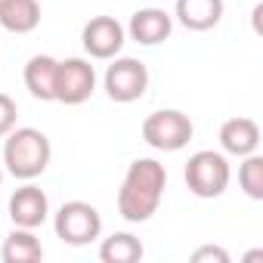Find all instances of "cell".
<instances>
[{"label": "cell", "instance_id": "cell-1", "mask_svg": "<svg viewBox=\"0 0 263 263\" xmlns=\"http://www.w3.org/2000/svg\"><path fill=\"white\" fill-rule=\"evenodd\" d=\"M167 189V167L158 158L130 161L121 189H118V214L127 223H146L158 214Z\"/></svg>", "mask_w": 263, "mask_h": 263}, {"label": "cell", "instance_id": "cell-2", "mask_svg": "<svg viewBox=\"0 0 263 263\" xmlns=\"http://www.w3.org/2000/svg\"><path fill=\"white\" fill-rule=\"evenodd\" d=\"M53 158V146L44 130L37 127H13L4 137V171L22 183L37 180Z\"/></svg>", "mask_w": 263, "mask_h": 263}, {"label": "cell", "instance_id": "cell-3", "mask_svg": "<svg viewBox=\"0 0 263 263\" xmlns=\"http://www.w3.org/2000/svg\"><path fill=\"white\" fill-rule=\"evenodd\" d=\"M140 134H143V143L155 152H180L189 146L195 124L180 108H158L143 121Z\"/></svg>", "mask_w": 263, "mask_h": 263}, {"label": "cell", "instance_id": "cell-4", "mask_svg": "<svg viewBox=\"0 0 263 263\" xmlns=\"http://www.w3.org/2000/svg\"><path fill=\"white\" fill-rule=\"evenodd\" d=\"M183 180H186V186H189V192L195 198H220L229 189L232 167H229V161H226L223 152L201 149V152L189 155Z\"/></svg>", "mask_w": 263, "mask_h": 263}, {"label": "cell", "instance_id": "cell-5", "mask_svg": "<svg viewBox=\"0 0 263 263\" xmlns=\"http://www.w3.org/2000/svg\"><path fill=\"white\" fill-rule=\"evenodd\" d=\"M108 62L111 65L102 74V87H105V93H108L111 102L127 105V102H137V99L146 96V90H149V68H146L143 59L115 56Z\"/></svg>", "mask_w": 263, "mask_h": 263}, {"label": "cell", "instance_id": "cell-6", "mask_svg": "<svg viewBox=\"0 0 263 263\" xmlns=\"http://www.w3.org/2000/svg\"><path fill=\"white\" fill-rule=\"evenodd\" d=\"M53 229L65 245L84 248L102 235V214L90 201H65L53 217Z\"/></svg>", "mask_w": 263, "mask_h": 263}, {"label": "cell", "instance_id": "cell-7", "mask_svg": "<svg viewBox=\"0 0 263 263\" xmlns=\"http://www.w3.org/2000/svg\"><path fill=\"white\" fill-rule=\"evenodd\" d=\"M96 90V68L84 56L59 59L56 68V102L62 105H81Z\"/></svg>", "mask_w": 263, "mask_h": 263}, {"label": "cell", "instance_id": "cell-8", "mask_svg": "<svg viewBox=\"0 0 263 263\" xmlns=\"http://www.w3.org/2000/svg\"><path fill=\"white\" fill-rule=\"evenodd\" d=\"M124 41H127V31L115 16H93L81 31V44H84L87 56L99 59V62H108V59L121 56Z\"/></svg>", "mask_w": 263, "mask_h": 263}, {"label": "cell", "instance_id": "cell-9", "mask_svg": "<svg viewBox=\"0 0 263 263\" xmlns=\"http://www.w3.org/2000/svg\"><path fill=\"white\" fill-rule=\"evenodd\" d=\"M47 217H50V198L31 180L10 195V220H13V226L37 229V226L47 223Z\"/></svg>", "mask_w": 263, "mask_h": 263}, {"label": "cell", "instance_id": "cell-10", "mask_svg": "<svg viewBox=\"0 0 263 263\" xmlns=\"http://www.w3.org/2000/svg\"><path fill=\"white\" fill-rule=\"evenodd\" d=\"M124 31L130 41H137L143 47H158L174 34V16L158 10V7H146V10L130 16V25Z\"/></svg>", "mask_w": 263, "mask_h": 263}, {"label": "cell", "instance_id": "cell-11", "mask_svg": "<svg viewBox=\"0 0 263 263\" xmlns=\"http://www.w3.org/2000/svg\"><path fill=\"white\" fill-rule=\"evenodd\" d=\"M220 149L223 155L245 158L260 149V124L254 118H229L220 127Z\"/></svg>", "mask_w": 263, "mask_h": 263}, {"label": "cell", "instance_id": "cell-12", "mask_svg": "<svg viewBox=\"0 0 263 263\" xmlns=\"http://www.w3.org/2000/svg\"><path fill=\"white\" fill-rule=\"evenodd\" d=\"M174 16L189 31H211L223 19V0H177Z\"/></svg>", "mask_w": 263, "mask_h": 263}, {"label": "cell", "instance_id": "cell-13", "mask_svg": "<svg viewBox=\"0 0 263 263\" xmlns=\"http://www.w3.org/2000/svg\"><path fill=\"white\" fill-rule=\"evenodd\" d=\"M56 68H59V59L41 53V56H31L25 62V87L34 99L41 102H56Z\"/></svg>", "mask_w": 263, "mask_h": 263}, {"label": "cell", "instance_id": "cell-14", "mask_svg": "<svg viewBox=\"0 0 263 263\" xmlns=\"http://www.w3.org/2000/svg\"><path fill=\"white\" fill-rule=\"evenodd\" d=\"M41 25L37 0H4L0 4V28L10 34H31Z\"/></svg>", "mask_w": 263, "mask_h": 263}, {"label": "cell", "instance_id": "cell-15", "mask_svg": "<svg viewBox=\"0 0 263 263\" xmlns=\"http://www.w3.org/2000/svg\"><path fill=\"white\" fill-rule=\"evenodd\" d=\"M0 257H4L7 263H37V260H44V245H41V238L34 235V229L16 226V229L4 238Z\"/></svg>", "mask_w": 263, "mask_h": 263}, {"label": "cell", "instance_id": "cell-16", "mask_svg": "<svg viewBox=\"0 0 263 263\" xmlns=\"http://www.w3.org/2000/svg\"><path fill=\"white\" fill-rule=\"evenodd\" d=\"M143 254H146V248L134 232H111L99 245V260H105V263H137V260H143Z\"/></svg>", "mask_w": 263, "mask_h": 263}, {"label": "cell", "instance_id": "cell-17", "mask_svg": "<svg viewBox=\"0 0 263 263\" xmlns=\"http://www.w3.org/2000/svg\"><path fill=\"white\" fill-rule=\"evenodd\" d=\"M238 189L251 201H263V155L251 152L238 164Z\"/></svg>", "mask_w": 263, "mask_h": 263}, {"label": "cell", "instance_id": "cell-18", "mask_svg": "<svg viewBox=\"0 0 263 263\" xmlns=\"http://www.w3.org/2000/svg\"><path fill=\"white\" fill-rule=\"evenodd\" d=\"M16 118H19V105H16V99L7 96V93H0V140H4L10 130L16 127Z\"/></svg>", "mask_w": 263, "mask_h": 263}, {"label": "cell", "instance_id": "cell-19", "mask_svg": "<svg viewBox=\"0 0 263 263\" xmlns=\"http://www.w3.org/2000/svg\"><path fill=\"white\" fill-rule=\"evenodd\" d=\"M208 260L211 263H229V254L217 245H201L192 251V263H208Z\"/></svg>", "mask_w": 263, "mask_h": 263}, {"label": "cell", "instance_id": "cell-20", "mask_svg": "<svg viewBox=\"0 0 263 263\" xmlns=\"http://www.w3.org/2000/svg\"><path fill=\"white\" fill-rule=\"evenodd\" d=\"M4 174H7V171H4V161H0V186H4Z\"/></svg>", "mask_w": 263, "mask_h": 263}, {"label": "cell", "instance_id": "cell-21", "mask_svg": "<svg viewBox=\"0 0 263 263\" xmlns=\"http://www.w3.org/2000/svg\"><path fill=\"white\" fill-rule=\"evenodd\" d=\"M0 4H4V0H0Z\"/></svg>", "mask_w": 263, "mask_h": 263}]
</instances>
